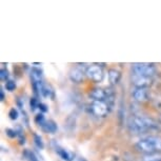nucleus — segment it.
Instances as JSON below:
<instances>
[{
    "mask_svg": "<svg viewBox=\"0 0 161 161\" xmlns=\"http://www.w3.org/2000/svg\"><path fill=\"white\" fill-rule=\"evenodd\" d=\"M129 130L133 134H145L148 132H160L161 123L153 118L145 116L132 117L129 121Z\"/></svg>",
    "mask_w": 161,
    "mask_h": 161,
    "instance_id": "f257e3e1",
    "label": "nucleus"
},
{
    "mask_svg": "<svg viewBox=\"0 0 161 161\" xmlns=\"http://www.w3.org/2000/svg\"><path fill=\"white\" fill-rule=\"evenodd\" d=\"M136 148L145 154H157L161 152V138L153 136L143 138L136 143Z\"/></svg>",
    "mask_w": 161,
    "mask_h": 161,
    "instance_id": "f03ea898",
    "label": "nucleus"
},
{
    "mask_svg": "<svg viewBox=\"0 0 161 161\" xmlns=\"http://www.w3.org/2000/svg\"><path fill=\"white\" fill-rule=\"evenodd\" d=\"M132 69H133V74L143 76V77L153 78V76L156 74V69L151 63H144V62L134 63Z\"/></svg>",
    "mask_w": 161,
    "mask_h": 161,
    "instance_id": "7ed1b4c3",
    "label": "nucleus"
},
{
    "mask_svg": "<svg viewBox=\"0 0 161 161\" xmlns=\"http://www.w3.org/2000/svg\"><path fill=\"white\" fill-rule=\"evenodd\" d=\"M90 111L96 117H105L110 111V105L105 101H93L90 104Z\"/></svg>",
    "mask_w": 161,
    "mask_h": 161,
    "instance_id": "20e7f679",
    "label": "nucleus"
},
{
    "mask_svg": "<svg viewBox=\"0 0 161 161\" xmlns=\"http://www.w3.org/2000/svg\"><path fill=\"white\" fill-rule=\"evenodd\" d=\"M130 79H132V83L137 89H147V87L151 86L153 84V78L143 77V76L133 74V73L132 76H130Z\"/></svg>",
    "mask_w": 161,
    "mask_h": 161,
    "instance_id": "39448f33",
    "label": "nucleus"
},
{
    "mask_svg": "<svg viewBox=\"0 0 161 161\" xmlns=\"http://www.w3.org/2000/svg\"><path fill=\"white\" fill-rule=\"evenodd\" d=\"M86 75L89 77L91 80L95 82H101L103 79V71L101 66L99 65H91L86 69Z\"/></svg>",
    "mask_w": 161,
    "mask_h": 161,
    "instance_id": "423d86ee",
    "label": "nucleus"
},
{
    "mask_svg": "<svg viewBox=\"0 0 161 161\" xmlns=\"http://www.w3.org/2000/svg\"><path fill=\"white\" fill-rule=\"evenodd\" d=\"M133 97L136 101L144 102L150 99V92L147 89H136L133 92Z\"/></svg>",
    "mask_w": 161,
    "mask_h": 161,
    "instance_id": "0eeeda50",
    "label": "nucleus"
},
{
    "mask_svg": "<svg viewBox=\"0 0 161 161\" xmlns=\"http://www.w3.org/2000/svg\"><path fill=\"white\" fill-rule=\"evenodd\" d=\"M84 74L86 73L83 72L82 69L80 68H74L69 73V78L73 82H76V83H80L81 81H83V78H84Z\"/></svg>",
    "mask_w": 161,
    "mask_h": 161,
    "instance_id": "6e6552de",
    "label": "nucleus"
},
{
    "mask_svg": "<svg viewBox=\"0 0 161 161\" xmlns=\"http://www.w3.org/2000/svg\"><path fill=\"white\" fill-rule=\"evenodd\" d=\"M56 153L59 155L60 157L62 158L63 160H65V161H73L75 159V156H74V154L71 153V152H69L68 150H65V148H62V147H56Z\"/></svg>",
    "mask_w": 161,
    "mask_h": 161,
    "instance_id": "1a4fd4ad",
    "label": "nucleus"
},
{
    "mask_svg": "<svg viewBox=\"0 0 161 161\" xmlns=\"http://www.w3.org/2000/svg\"><path fill=\"white\" fill-rule=\"evenodd\" d=\"M120 78H121V74L119 71L114 69L108 71V80H110V82L112 84H117L120 81Z\"/></svg>",
    "mask_w": 161,
    "mask_h": 161,
    "instance_id": "9d476101",
    "label": "nucleus"
},
{
    "mask_svg": "<svg viewBox=\"0 0 161 161\" xmlns=\"http://www.w3.org/2000/svg\"><path fill=\"white\" fill-rule=\"evenodd\" d=\"M42 129H43L44 132L47 133H51V134H54L57 130V124L54 122V121H47L45 124L43 126H42Z\"/></svg>",
    "mask_w": 161,
    "mask_h": 161,
    "instance_id": "9b49d317",
    "label": "nucleus"
},
{
    "mask_svg": "<svg viewBox=\"0 0 161 161\" xmlns=\"http://www.w3.org/2000/svg\"><path fill=\"white\" fill-rule=\"evenodd\" d=\"M34 142H35L36 147L38 148H40V150H42V148L44 147V143H43V141H42V138L39 135H37V134H34Z\"/></svg>",
    "mask_w": 161,
    "mask_h": 161,
    "instance_id": "f8f14e48",
    "label": "nucleus"
},
{
    "mask_svg": "<svg viewBox=\"0 0 161 161\" xmlns=\"http://www.w3.org/2000/svg\"><path fill=\"white\" fill-rule=\"evenodd\" d=\"M35 122L38 124V125H41V127L44 125L45 124V118H44V116H43V114H39V115H37L36 116V118H35Z\"/></svg>",
    "mask_w": 161,
    "mask_h": 161,
    "instance_id": "ddd939ff",
    "label": "nucleus"
},
{
    "mask_svg": "<svg viewBox=\"0 0 161 161\" xmlns=\"http://www.w3.org/2000/svg\"><path fill=\"white\" fill-rule=\"evenodd\" d=\"M161 156L158 154H150V156H147L144 158V161H160Z\"/></svg>",
    "mask_w": 161,
    "mask_h": 161,
    "instance_id": "4468645a",
    "label": "nucleus"
},
{
    "mask_svg": "<svg viewBox=\"0 0 161 161\" xmlns=\"http://www.w3.org/2000/svg\"><path fill=\"white\" fill-rule=\"evenodd\" d=\"M8 116L12 120H16L18 119V116H19V113H18V111L16 108H11L10 113H8Z\"/></svg>",
    "mask_w": 161,
    "mask_h": 161,
    "instance_id": "2eb2a0df",
    "label": "nucleus"
},
{
    "mask_svg": "<svg viewBox=\"0 0 161 161\" xmlns=\"http://www.w3.org/2000/svg\"><path fill=\"white\" fill-rule=\"evenodd\" d=\"M5 87H7L8 91H10V92H12V91L15 90V87H16V84H15L14 81L12 80H8L7 81V83H5Z\"/></svg>",
    "mask_w": 161,
    "mask_h": 161,
    "instance_id": "dca6fc26",
    "label": "nucleus"
},
{
    "mask_svg": "<svg viewBox=\"0 0 161 161\" xmlns=\"http://www.w3.org/2000/svg\"><path fill=\"white\" fill-rule=\"evenodd\" d=\"M8 77V72L5 69H1V71H0V79L1 80H7Z\"/></svg>",
    "mask_w": 161,
    "mask_h": 161,
    "instance_id": "f3484780",
    "label": "nucleus"
},
{
    "mask_svg": "<svg viewBox=\"0 0 161 161\" xmlns=\"http://www.w3.org/2000/svg\"><path fill=\"white\" fill-rule=\"evenodd\" d=\"M5 133H7V135L10 138H15V137H16V135H17L16 130H14L12 129H7V130H5Z\"/></svg>",
    "mask_w": 161,
    "mask_h": 161,
    "instance_id": "a211bd4d",
    "label": "nucleus"
},
{
    "mask_svg": "<svg viewBox=\"0 0 161 161\" xmlns=\"http://www.w3.org/2000/svg\"><path fill=\"white\" fill-rule=\"evenodd\" d=\"M30 104H31V108H32V111H35L36 108H38L39 103H38V101H37V100H36L35 98H32V99H31V101H30Z\"/></svg>",
    "mask_w": 161,
    "mask_h": 161,
    "instance_id": "6ab92c4d",
    "label": "nucleus"
},
{
    "mask_svg": "<svg viewBox=\"0 0 161 161\" xmlns=\"http://www.w3.org/2000/svg\"><path fill=\"white\" fill-rule=\"evenodd\" d=\"M38 108L42 112V113H45V112H47V106L45 105V104H43V103H39Z\"/></svg>",
    "mask_w": 161,
    "mask_h": 161,
    "instance_id": "aec40b11",
    "label": "nucleus"
},
{
    "mask_svg": "<svg viewBox=\"0 0 161 161\" xmlns=\"http://www.w3.org/2000/svg\"><path fill=\"white\" fill-rule=\"evenodd\" d=\"M29 158H30V161H38V159L33 153H29Z\"/></svg>",
    "mask_w": 161,
    "mask_h": 161,
    "instance_id": "412c9836",
    "label": "nucleus"
},
{
    "mask_svg": "<svg viewBox=\"0 0 161 161\" xmlns=\"http://www.w3.org/2000/svg\"><path fill=\"white\" fill-rule=\"evenodd\" d=\"M0 99H1V100L4 99V93H3V91H2V90H0Z\"/></svg>",
    "mask_w": 161,
    "mask_h": 161,
    "instance_id": "4be33fe9",
    "label": "nucleus"
},
{
    "mask_svg": "<svg viewBox=\"0 0 161 161\" xmlns=\"http://www.w3.org/2000/svg\"><path fill=\"white\" fill-rule=\"evenodd\" d=\"M77 161H86V160H84L83 158H78V159H77Z\"/></svg>",
    "mask_w": 161,
    "mask_h": 161,
    "instance_id": "5701e85b",
    "label": "nucleus"
},
{
    "mask_svg": "<svg viewBox=\"0 0 161 161\" xmlns=\"http://www.w3.org/2000/svg\"><path fill=\"white\" fill-rule=\"evenodd\" d=\"M160 161H161V160H160Z\"/></svg>",
    "mask_w": 161,
    "mask_h": 161,
    "instance_id": "b1692460",
    "label": "nucleus"
}]
</instances>
